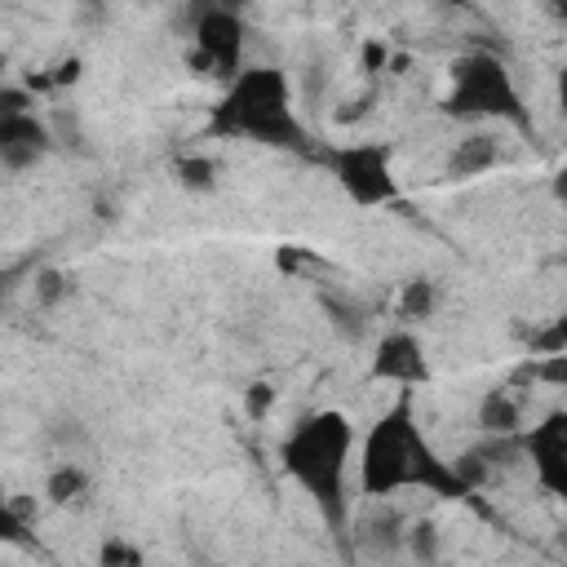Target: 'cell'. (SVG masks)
Segmentation results:
<instances>
[{
    "mask_svg": "<svg viewBox=\"0 0 567 567\" xmlns=\"http://www.w3.org/2000/svg\"><path fill=\"white\" fill-rule=\"evenodd\" d=\"M452 115H496V120H523L518 89L496 53H465L452 66V93H447Z\"/></svg>",
    "mask_w": 567,
    "mask_h": 567,
    "instance_id": "obj_4",
    "label": "cell"
},
{
    "mask_svg": "<svg viewBox=\"0 0 567 567\" xmlns=\"http://www.w3.org/2000/svg\"><path fill=\"white\" fill-rule=\"evenodd\" d=\"M359 487L368 496H390L403 487H425L434 496H465L470 487L461 474L434 456V447L421 439L408 399H399L363 439L359 447Z\"/></svg>",
    "mask_w": 567,
    "mask_h": 567,
    "instance_id": "obj_1",
    "label": "cell"
},
{
    "mask_svg": "<svg viewBox=\"0 0 567 567\" xmlns=\"http://www.w3.org/2000/svg\"><path fill=\"white\" fill-rule=\"evenodd\" d=\"M0 75H4V49H0Z\"/></svg>",
    "mask_w": 567,
    "mask_h": 567,
    "instance_id": "obj_19",
    "label": "cell"
},
{
    "mask_svg": "<svg viewBox=\"0 0 567 567\" xmlns=\"http://www.w3.org/2000/svg\"><path fill=\"white\" fill-rule=\"evenodd\" d=\"M337 182L354 204H385L394 199V177H390V155L385 146H346L332 155Z\"/></svg>",
    "mask_w": 567,
    "mask_h": 567,
    "instance_id": "obj_6",
    "label": "cell"
},
{
    "mask_svg": "<svg viewBox=\"0 0 567 567\" xmlns=\"http://www.w3.org/2000/svg\"><path fill=\"white\" fill-rule=\"evenodd\" d=\"M128 567H142V558H137V563H128Z\"/></svg>",
    "mask_w": 567,
    "mask_h": 567,
    "instance_id": "obj_20",
    "label": "cell"
},
{
    "mask_svg": "<svg viewBox=\"0 0 567 567\" xmlns=\"http://www.w3.org/2000/svg\"><path fill=\"white\" fill-rule=\"evenodd\" d=\"M217 133L252 137L266 146H297L301 128L288 106V80L275 66H248L230 80L221 106H217Z\"/></svg>",
    "mask_w": 567,
    "mask_h": 567,
    "instance_id": "obj_3",
    "label": "cell"
},
{
    "mask_svg": "<svg viewBox=\"0 0 567 567\" xmlns=\"http://www.w3.org/2000/svg\"><path fill=\"white\" fill-rule=\"evenodd\" d=\"M49 151V128L35 120V111L4 115L0 120V164L4 168H31Z\"/></svg>",
    "mask_w": 567,
    "mask_h": 567,
    "instance_id": "obj_7",
    "label": "cell"
},
{
    "mask_svg": "<svg viewBox=\"0 0 567 567\" xmlns=\"http://www.w3.org/2000/svg\"><path fill=\"white\" fill-rule=\"evenodd\" d=\"M142 554L133 549V545H120V540H106L102 545V567H128V563H137Z\"/></svg>",
    "mask_w": 567,
    "mask_h": 567,
    "instance_id": "obj_15",
    "label": "cell"
},
{
    "mask_svg": "<svg viewBox=\"0 0 567 567\" xmlns=\"http://www.w3.org/2000/svg\"><path fill=\"white\" fill-rule=\"evenodd\" d=\"M350 447H354V430L341 412H319L306 416L288 439H284V470L332 514L341 518L346 501V465H350Z\"/></svg>",
    "mask_w": 567,
    "mask_h": 567,
    "instance_id": "obj_2",
    "label": "cell"
},
{
    "mask_svg": "<svg viewBox=\"0 0 567 567\" xmlns=\"http://www.w3.org/2000/svg\"><path fill=\"white\" fill-rule=\"evenodd\" d=\"M22 111H31V93L27 89H0V120L22 115Z\"/></svg>",
    "mask_w": 567,
    "mask_h": 567,
    "instance_id": "obj_16",
    "label": "cell"
},
{
    "mask_svg": "<svg viewBox=\"0 0 567 567\" xmlns=\"http://www.w3.org/2000/svg\"><path fill=\"white\" fill-rule=\"evenodd\" d=\"M177 177H182L190 190H204V186H213L217 164H213V159H182V164H177Z\"/></svg>",
    "mask_w": 567,
    "mask_h": 567,
    "instance_id": "obj_13",
    "label": "cell"
},
{
    "mask_svg": "<svg viewBox=\"0 0 567 567\" xmlns=\"http://www.w3.org/2000/svg\"><path fill=\"white\" fill-rule=\"evenodd\" d=\"M492 164H496V137H492V133H470V137H461V146L452 151L447 177H474V173H483V168H492Z\"/></svg>",
    "mask_w": 567,
    "mask_h": 567,
    "instance_id": "obj_10",
    "label": "cell"
},
{
    "mask_svg": "<svg viewBox=\"0 0 567 567\" xmlns=\"http://www.w3.org/2000/svg\"><path fill=\"white\" fill-rule=\"evenodd\" d=\"M84 483H89V478H84V470L62 465V470H53V474H49V487H44V492H49V501H53V505H66V501H75V496L84 492Z\"/></svg>",
    "mask_w": 567,
    "mask_h": 567,
    "instance_id": "obj_12",
    "label": "cell"
},
{
    "mask_svg": "<svg viewBox=\"0 0 567 567\" xmlns=\"http://www.w3.org/2000/svg\"><path fill=\"white\" fill-rule=\"evenodd\" d=\"M478 421H483L492 434H509V430L518 425V403H514L505 390H492V394L483 399V408H478Z\"/></svg>",
    "mask_w": 567,
    "mask_h": 567,
    "instance_id": "obj_11",
    "label": "cell"
},
{
    "mask_svg": "<svg viewBox=\"0 0 567 567\" xmlns=\"http://www.w3.org/2000/svg\"><path fill=\"white\" fill-rule=\"evenodd\" d=\"M244 22L230 9H204L195 22V66L217 75V80H235L244 66Z\"/></svg>",
    "mask_w": 567,
    "mask_h": 567,
    "instance_id": "obj_5",
    "label": "cell"
},
{
    "mask_svg": "<svg viewBox=\"0 0 567 567\" xmlns=\"http://www.w3.org/2000/svg\"><path fill=\"white\" fill-rule=\"evenodd\" d=\"M372 372H377L381 381H394V385H416V381L430 377V363H425L416 337L390 332V337L377 346V354H372Z\"/></svg>",
    "mask_w": 567,
    "mask_h": 567,
    "instance_id": "obj_8",
    "label": "cell"
},
{
    "mask_svg": "<svg viewBox=\"0 0 567 567\" xmlns=\"http://www.w3.org/2000/svg\"><path fill=\"white\" fill-rule=\"evenodd\" d=\"M523 447H527V456H532L540 483H545L549 492H558V487H563V465H567V421L554 412L549 421H540V425L523 439Z\"/></svg>",
    "mask_w": 567,
    "mask_h": 567,
    "instance_id": "obj_9",
    "label": "cell"
},
{
    "mask_svg": "<svg viewBox=\"0 0 567 567\" xmlns=\"http://www.w3.org/2000/svg\"><path fill=\"white\" fill-rule=\"evenodd\" d=\"M412 549H416V558H434V527L430 523L412 527Z\"/></svg>",
    "mask_w": 567,
    "mask_h": 567,
    "instance_id": "obj_17",
    "label": "cell"
},
{
    "mask_svg": "<svg viewBox=\"0 0 567 567\" xmlns=\"http://www.w3.org/2000/svg\"><path fill=\"white\" fill-rule=\"evenodd\" d=\"M434 306V284L430 279H412L403 292V315H430Z\"/></svg>",
    "mask_w": 567,
    "mask_h": 567,
    "instance_id": "obj_14",
    "label": "cell"
},
{
    "mask_svg": "<svg viewBox=\"0 0 567 567\" xmlns=\"http://www.w3.org/2000/svg\"><path fill=\"white\" fill-rule=\"evenodd\" d=\"M58 292H62V279H58V275H40V297L53 301Z\"/></svg>",
    "mask_w": 567,
    "mask_h": 567,
    "instance_id": "obj_18",
    "label": "cell"
}]
</instances>
